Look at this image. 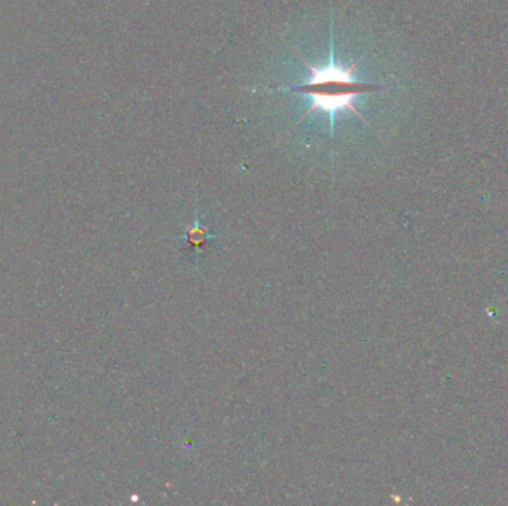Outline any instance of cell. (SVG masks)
Listing matches in <instances>:
<instances>
[{
  "label": "cell",
  "mask_w": 508,
  "mask_h": 506,
  "mask_svg": "<svg viewBox=\"0 0 508 506\" xmlns=\"http://www.w3.org/2000/svg\"><path fill=\"white\" fill-rule=\"evenodd\" d=\"M300 59L309 68V79L302 85L296 86H278V88H263V91H280V92H297V94L306 95L311 102L309 109L302 116L305 119L309 113L321 110L329 113L331 121V134L334 132V116L336 113L350 110L357 114L363 122L367 123L363 114L357 110L355 100L357 97L371 94L380 88L379 84L375 82H360L354 77L355 67L359 66V61H355L350 67H342L334 61L333 51L330 52V60L326 66L317 67L311 64L305 56L299 55ZM300 119V121H302Z\"/></svg>",
  "instance_id": "obj_1"
}]
</instances>
